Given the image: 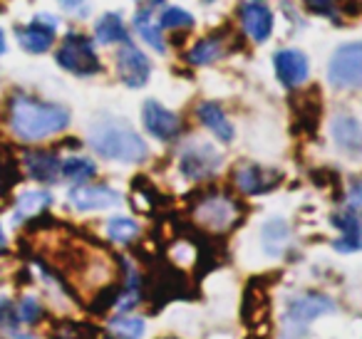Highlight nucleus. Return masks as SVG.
Listing matches in <instances>:
<instances>
[{
	"mask_svg": "<svg viewBox=\"0 0 362 339\" xmlns=\"http://www.w3.org/2000/svg\"><path fill=\"white\" fill-rule=\"evenodd\" d=\"M347 203L350 208H362V179L352 181L350 191H347Z\"/></svg>",
	"mask_w": 362,
	"mask_h": 339,
	"instance_id": "nucleus-34",
	"label": "nucleus"
},
{
	"mask_svg": "<svg viewBox=\"0 0 362 339\" xmlns=\"http://www.w3.org/2000/svg\"><path fill=\"white\" fill-rule=\"evenodd\" d=\"M179 169L184 174V179L204 181L221 169V154L211 144H206V141H192V144L181 149Z\"/></svg>",
	"mask_w": 362,
	"mask_h": 339,
	"instance_id": "nucleus-5",
	"label": "nucleus"
},
{
	"mask_svg": "<svg viewBox=\"0 0 362 339\" xmlns=\"http://www.w3.org/2000/svg\"><path fill=\"white\" fill-rule=\"evenodd\" d=\"M360 248H362V218H360Z\"/></svg>",
	"mask_w": 362,
	"mask_h": 339,
	"instance_id": "nucleus-40",
	"label": "nucleus"
},
{
	"mask_svg": "<svg viewBox=\"0 0 362 339\" xmlns=\"http://www.w3.org/2000/svg\"><path fill=\"white\" fill-rule=\"evenodd\" d=\"M50 339H97V332L95 327H87V324L80 322H62L50 334Z\"/></svg>",
	"mask_w": 362,
	"mask_h": 339,
	"instance_id": "nucleus-30",
	"label": "nucleus"
},
{
	"mask_svg": "<svg viewBox=\"0 0 362 339\" xmlns=\"http://www.w3.org/2000/svg\"><path fill=\"white\" fill-rule=\"evenodd\" d=\"M18 317L28 324H35L42 317V307L35 297H23V302L18 304Z\"/></svg>",
	"mask_w": 362,
	"mask_h": 339,
	"instance_id": "nucleus-31",
	"label": "nucleus"
},
{
	"mask_svg": "<svg viewBox=\"0 0 362 339\" xmlns=\"http://www.w3.org/2000/svg\"><path fill=\"white\" fill-rule=\"evenodd\" d=\"M107 235H110L115 243H132V240L139 235V225L132 218H112L107 223Z\"/></svg>",
	"mask_w": 362,
	"mask_h": 339,
	"instance_id": "nucleus-28",
	"label": "nucleus"
},
{
	"mask_svg": "<svg viewBox=\"0 0 362 339\" xmlns=\"http://www.w3.org/2000/svg\"><path fill=\"white\" fill-rule=\"evenodd\" d=\"M117 72H119V80L124 82L127 87L139 90V87H144L146 82H149L151 65L144 52L127 40V42H122V50L117 52Z\"/></svg>",
	"mask_w": 362,
	"mask_h": 339,
	"instance_id": "nucleus-7",
	"label": "nucleus"
},
{
	"mask_svg": "<svg viewBox=\"0 0 362 339\" xmlns=\"http://www.w3.org/2000/svg\"><path fill=\"white\" fill-rule=\"evenodd\" d=\"M55 28H57V20L50 16H37L33 23L28 25L18 28V42L25 52L30 55H42L52 47L55 42Z\"/></svg>",
	"mask_w": 362,
	"mask_h": 339,
	"instance_id": "nucleus-9",
	"label": "nucleus"
},
{
	"mask_svg": "<svg viewBox=\"0 0 362 339\" xmlns=\"http://www.w3.org/2000/svg\"><path fill=\"white\" fill-rule=\"evenodd\" d=\"M134 28L139 32V37L149 47H154L156 52H164V37H161V28L154 23L149 11H139L134 16Z\"/></svg>",
	"mask_w": 362,
	"mask_h": 339,
	"instance_id": "nucleus-26",
	"label": "nucleus"
},
{
	"mask_svg": "<svg viewBox=\"0 0 362 339\" xmlns=\"http://www.w3.org/2000/svg\"><path fill=\"white\" fill-rule=\"evenodd\" d=\"M332 139L345 154L362 156V124L352 114H337L330 124Z\"/></svg>",
	"mask_w": 362,
	"mask_h": 339,
	"instance_id": "nucleus-17",
	"label": "nucleus"
},
{
	"mask_svg": "<svg viewBox=\"0 0 362 339\" xmlns=\"http://www.w3.org/2000/svg\"><path fill=\"white\" fill-rule=\"evenodd\" d=\"M6 52V35H3V30H0V55Z\"/></svg>",
	"mask_w": 362,
	"mask_h": 339,
	"instance_id": "nucleus-37",
	"label": "nucleus"
},
{
	"mask_svg": "<svg viewBox=\"0 0 362 339\" xmlns=\"http://www.w3.org/2000/svg\"><path fill=\"white\" fill-rule=\"evenodd\" d=\"M204 3H214V0H204Z\"/></svg>",
	"mask_w": 362,
	"mask_h": 339,
	"instance_id": "nucleus-41",
	"label": "nucleus"
},
{
	"mask_svg": "<svg viewBox=\"0 0 362 339\" xmlns=\"http://www.w3.org/2000/svg\"><path fill=\"white\" fill-rule=\"evenodd\" d=\"M332 223L340 230V238L335 240V250H340V253L360 250V218L355 215V210H342V213L332 215Z\"/></svg>",
	"mask_w": 362,
	"mask_h": 339,
	"instance_id": "nucleus-18",
	"label": "nucleus"
},
{
	"mask_svg": "<svg viewBox=\"0 0 362 339\" xmlns=\"http://www.w3.org/2000/svg\"><path fill=\"white\" fill-rule=\"evenodd\" d=\"M199 119H202V124L206 126L209 131H214V134L218 136L221 141H233V126L231 121H228L226 112L221 109V105H216V102H202L199 105Z\"/></svg>",
	"mask_w": 362,
	"mask_h": 339,
	"instance_id": "nucleus-19",
	"label": "nucleus"
},
{
	"mask_svg": "<svg viewBox=\"0 0 362 339\" xmlns=\"http://www.w3.org/2000/svg\"><path fill=\"white\" fill-rule=\"evenodd\" d=\"M159 28L164 30H176V28H194V18L192 13H187L184 8H166L159 18Z\"/></svg>",
	"mask_w": 362,
	"mask_h": 339,
	"instance_id": "nucleus-29",
	"label": "nucleus"
},
{
	"mask_svg": "<svg viewBox=\"0 0 362 339\" xmlns=\"http://www.w3.org/2000/svg\"><path fill=\"white\" fill-rule=\"evenodd\" d=\"M226 55V42L218 35H209L204 40H199L192 50L187 52V62L192 65H214L216 60Z\"/></svg>",
	"mask_w": 362,
	"mask_h": 339,
	"instance_id": "nucleus-20",
	"label": "nucleus"
},
{
	"mask_svg": "<svg viewBox=\"0 0 362 339\" xmlns=\"http://www.w3.org/2000/svg\"><path fill=\"white\" fill-rule=\"evenodd\" d=\"M90 146L100 156L119 164H141L149 156L146 141L127 121L115 117H102L90 126Z\"/></svg>",
	"mask_w": 362,
	"mask_h": 339,
	"instance_id": "nucleus-2",
	"label": "nucleus"
},
{
	"mask_svg": "<svg viewBox=\"0 0 362 339\" xmlns=\"http://www.w3.org/2000/svg\"><path fill=\"white\" fill-rule=\"evenodd\" d=\"M110 332L115 334L117 339H139L141 334H144V322H141L139 317H127V314H122V317L110 322Z\"/></svg>",
	"mask_w": 362,
	"mask_h": 339,
	"instance_id": "nucleus-27",
	"label": "nucleus"
},
{
	"mask_svg": "<svg viewBox=\"0 0 362 339\" xmlns=\"http://www.w3.org/2000/svg\"><path fill=\"white\" fill-rule=\"evenodd\" d=\"M18 307L11 299H0V327L8 329V332H16L18 329Z\"/></svg>",
	"mask_w": 362,
	"mask_h": 339,
	"instance_id": "nucleus-32",
	"label": "nucleus"
},
{
	"mask_svg": "<svg viewBox=\"0 0 362 339\" xmlns=\"http://www.w3.org/2000/svg\"><path fill=\"white\" fill-rule=\"evenodd\" d=\"M194 213H197L199 223L211 230H228L241 218L238 203L223 194H209L206 198L194 208Z\"/></svg>",
	"mask_w": 362,
	"mask_h": 339,
	"instance_id": "nucleus-6",
	"label": "nucleus"
},
{
	"mask_svg": "<svg viewBox=\"0 0 362 339\" xmlns=\"http://www.w3.org/2000/svg\"><path fill=\"white\" fill-rule=\"evenodd\" d=\"M57 3H60V6H65V8H80L82 6V0H57Z\"/></svg>",
	"mask_w": 362,
	"mask_h": 339,
	"instance_id": "nucleus-35",
	"label": "nucleus"
},
{
	"mask_svg": "<svg viewBox=\"0 0 362 339\" xmlns=\"http://www.w3.org/2000/svg\"><path fill=\"white\" fill-rule=\"evenodd\" d=\"M55 60L62 70L72 72L77 77H90L100 72V57L95 52V45H92L90 37L80 35V32H70L65 37L60 50L55 52Z\"/></svg>",
	"mask_w": 362,
	"mask_h": 339,
	"instance_id": "nucleus-3",
	"label": "nucleus"
},
{
	"mask_svg": "<svg viewBox=\"0 0 362 339\" xmlns=\"http://www.w3.org/2000/svg\"><path fill=\"white\" fill-rule=\"evenodd\" d=\"M327 82L337 90H362V40L337 47L327 65Z\"/></svg>",
	"mask_w": 362,
	"mask_h": 339,
	"instance_id": "nucleus-4",
	"label": "nucleus"
},
{
	"mask_svg": "<svg viewBox=\"0 0 362 339\" xmlns=\"http://www.w3.org/2000/svg\"><path fill=\"white\" fill-rule=\"evenodd\" d=\"M151 6H159V3H164V0H149Z\"/></svg>",
	"mask_w": 362,
	"mask_h": 339,
	"instance_id": "nucleus-39",
	"label": "nucleus"
},
{
	"mask_svg": "<svg viewBox=\"0 0 362 339\" xmlns=\"http://www.w3.org/2000/svg\"><path fill=\"white\" fill-rule=\"evenodd\" d=\"M263 248L268 250V255H281L286 250L288 240H291V228L286 220L273 218L263 225Z\"/></svg>",
	"mask_w": 362,
	"mask_h": 339,
	"instance_id": "nucleus-23",
	"label": "nucleus"
},
{
	"mask_svg": "<svg viewBox=\"0 0 362 339\" xmlns=\"http://www.w3.org/2000/svg\"><path fill=\"white\" fill-rule=\"evenodd\" d=\"M273 67H276V75L281 80V85L286 87H298L308 80V72H310V62L303 55L300 50H281L273 57Z\"/></svg>",
	"mask_w": 362,
	"mask_h": 339,
	"instance_id": "nucleus-12",
	"label": "nucleus"
},
{
	"mask_svg": "<svg viewBox=\"0 0 362 339\" xmlns=\"http://www.w3.org/2000/svg\"><path fill=\"white\" fill-rule=\"evenodd\" d=\"M278 181H281L278 171L263 169V166H256V164H241L236 171V186H238V191L246 196L266 194Z\"/></svg>",
	"mask_w": 362,
	"mask_h": 339,
	"instance_id": "nucleus-15",
	"label": "nucleus"
},
{
	"mask_svg": "<svg viewBox=\"0 0 362 339\" xmlns=\"http://www.w3.org/2000/svg\"><path fill=\"white\" fill-rule=\"evenodd\" d=\"M332 309H335V302L330 297H325L320 292H305L291 299V304H288V319L293 324H308L315 317L330 314Z\"/></svg>",
	"mask_w": 362,
	"mask_h": 339,
	"instance_id": "nucleus-10",
	"label": "nucleus"
},
{
	"mask_svg": "<svg viewBox=\"0 0 362 339\" xmlns=\"http://www.w3.org/2000/svg\"><path fill=\"white\" fill-rule=\"evenodd\" d=\"M60 174L65 176L67 181H72V184H87L90 179H95L97 174V166L92 159H85V156H72V159L62 161V169Z\"/></svg>",
	"mask_w": 362,
	"mask_h": 339,
	"instance_id": "nucleus-25",
	"label": "nucleus"
},
{
	"mask_svg": "<svg viewBox=\"0 0 362 339\" xmlns=\"http://www.w3.org/2000/svg\"><path fill=\"white\" fill-rule=\"evenodd\" d=\"M6 245H8L6 233H3V228H0V253H3V250H6Z\"/></svg>",
	"mask_w": 362,
	"mask_h": 339,
	"instance_id": "nucleus-36",
	"label": "nucleus"
},
{
	"mask_svg": "<svg viewBox=\"0 0 362 339\" xmlns=\"http://www.w3.org/2000/svg\"><path fill=\"white\" fill-rule=\"evenodd\" d=\"M146 287H149V299L154 304H164L176 297H187V292H184V278L174 268H156L151 273Z\"/></svg>",
	"mask_w": 362,
	"mask_h": 339,
	"instance_id": "nucleus-13",
	"label": "nucleus"
},
{
	"mask_svg": "<svg viewBox=\"0 0 362 339\" xmlns=\"http://www.w3.org/2000/svg\"><path fill=\"white\" fill-rule=\"evenodd\" d=\"M21 181V164L18 156L8 146H0V194L8 196Z\"/></svg>",
	"mask_w": 362,
	"mask_h": 339,
	"instance_id": "nucleus-24",
	"label": "nucleus"
},
{
	"mask_svg": "<svg viewBox=\"0 0 362 339\" xmlns=\"http://www.w3.org/2000/svg\"><path fill=\"white\" fill-rule=\"evenodd\" d=\"M95 37L102 42V45H115V42H127V28L124 20H122L117 13H107L97 20L95 25Z\"/></svg>",
	"mask_w": 362,
	"mask_h": 339,
	"instance_id": "nucleus-22",
	"label": "nucleus"
},
{
	"mask_svg": "<svg viewBox=\"0 0 362 339\" xmlns=\"http://www.w3.org/2000/svg\"><path fill=\"white\" fill-rule=\"evenodd\" d=\"M303 3H305L313 13H317V16H332V13H335V3H332V0H303Z\"/></svg>",
	"mask_w": 362,
	"mask_h": 339,
	"instance_id": "nucleus-33",
	"label": "nucleus"
},
{
	"mask_svg": "<svg viewBox=\"0 0 362 339\" xmlns=\"http://www.w3.org/2000/svg\"><path fill=\"white\" fill-rule=\"evenodd\" d=\"M50 203H52V196L47 194V191H28V194H23L21 198H18L16 215H13V218H16V223L35 218V215H40Z\"/></svg>",
	"mask_w": 362,
	"mask_h": 339,
	"instance_id": "nucleus-21",
	"label": "nucleus"
},
{
	"mask_svg": "<svg viewBox=\"0 0 362 339\" xmlns=\"http://www.w3.org/2000/svg\"><path fill=\"white\" fill-rule=\"evenodd\" d=\"M70 124V112L52 102H42L28 95L11 100V131L23 141H40L57 134Z\"/></svg>",
	"mask_w": 362,
	"mask_h": 339,
	"instance_id": "nucleus-1",
	"label": "nucleus"
},
{
	"mask_svg": "<svg viewBox=\"0 0 362 339\" xmlns=\"http://www.w3.org/2000/svg\"><path fill=\"white\" fill-rule=\"evenodd\" d=\"M70 203L77 210H102V208H112L122 201V196L117 194L110 186H75L70 191Z\"/></svg>",
	"mask_w": 362,
	"mask_h": 339,
	"instance_id": "nucleus-11",
	"label": "nucleus"
},
{
	"mask_svg": "<svg viewBox=\"0 0 362 339\" xmlns=\"http://www.w3.org/2000/svg\"><path fill=\"white\" fill-rule=\"evenodd\" d=\"M141 121H144V129L159 141H174L181 134L179 117L154 100L144 102V107H141Z\"/></svg>",
	"mask_w": 362,
	"mask_h": 339,
	"instance_id": "nucleus-8",
	"label": "nucleus"
},
{
	"mask_svg": "<svg viewBox=\"0 0 362 339\" xmlns=\"http://www.w3.org/2000/svg\"><path fill=\"white\" fill-rule=\"evenodd\" d=\"M241 23L246 35L253 42H266L273 32V13L268 11L263 3L251 0V3H243L241 6Z\"/></svg>",
	"mask_w": 362,
	"mask_h": 339,
	"instance_id": "nucleus-16",
	"label": "nucleus"
},
{
	"mask_svg": "<svg viewBox=\"0 0 362 339\" xmlns=\"http://www.w3.org/2000/svg\"><path fill=\"white\" fill-rule=\"evenodd\" d=\"M23 166H25L28 176L40 184H55L60 179V169L62 161L57 159L55 151H45V149H30L23 154Z\"/></svg>",
	"mask_w": 362,
	"mask_h": 339,
	"instance_id": "nucleus-14",
	"label": "nucleus"
},
{
	"mask_svg": "<svg viewBox=\"0 0 362 339\" xmlns=\"http://www.w3.org/2000/svg\"><path fill=\"white\" fill-rule=\"evenodd\" d=\"M16 339H33V337H28V334H16Z\"/></svg>",
	"mask_w": 362,
	"mask_h": 339,
	"instance_id": "nucleus-38",
	"label": "nucleus"
}]
</instances>
